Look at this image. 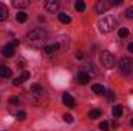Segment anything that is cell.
Masks as SVG:
<instances>
[{"instance_id": "1", "label": "cell", "mask_w": 133, "mask_h": 131, "mask_svg": "<svg viewBox=\"0 0 133 131\" xmlns=\"http://www.w3.org/2000/svg\"><path fill=\"white\" fill-rule=\"evenodd\" d=\"M48 40V34L42 28H36L33 31H30L26 35V43L33 48H42L45 46V42Z\"/></svg>"}, {"instance_id": "2", "label": "cell", "mask_w": 133, "mask_h": 131, "mask_svg": "<svg viewBox=\"0 0 133 131\" xmlns=\"http://www.w3.org/2000/svg\"><path fill=\"white\" fill-rule=\"evenodd\" d=\"M116 25H118V20L113 16H105L104 19H101L98 22V28L101 33H110L116 28Z\"/></svg>"}, {"instance_id": "3", "label": "cell", "mask_w": 133, "mask_h": 131, "mask_svg": "<svg viewBox=\"0 0 133 131\" xmlns=\"http://www.w3.org/2000/svg\"><path fill=\"white\" fill-rule=\"evenodd\" d=\"M119 69L124 76H129L133 71V60L130 57H122L121 62H119Z\"/></svg>"}, {"instance_id": "4", "label": "cell", "mask_w": 133, "mask_h": 131, "mask_svg": "<svg viewBox=\"0 0 133 131\" xmlns=\"http://www.w3.org/2000/svg\"><path fill=\"white\" fill-rule=\"evenodd\" d=\"M101 63L104 68H113L115 66V56L110 51H102L101 53Z\"/></svg>"}, {"instance_id": "5", "label": "cell", "mask_w": 133, "mask_h": 131, "mask_svg": "<svg viewBox=\"0 0 133 131\" xmlns=\"http://www.w3.org/2000/svg\"><path fill=\"white\" fill-rule=\"evenodd\" d=\"M110 8H111V2H110V0H99V2L96 3V11H98L99 14L108 11Z\"/></svg>"}, {"instance_id": "6", "label": "cell", "mask_w": 133, "mask_h": 131, "mask_svg": "<svg viewBox=\"0 0 133 131\" xmlns=\"http://www.w3.org/2000/svg\"><path fill=\"white\" fill-rule=\"evenodd\" d=\"M43 8H45L46 12H56L59 9V2H56V0H46L43 3Z\"/></svg>"}, {"instance_id": "7", "label": "cell", "mask_w": 133, "mask_h": 131, "mask_svg": "<svg viewBox=\"0 0 133 131\" xmlns=\"http://www.w3.org/2000/svg\"><path fill=\"white\" fill-rule=\"evenodd\" d=\"M28 79H30V72H28V71H23L17 79L12 80V85H14V86H19V85H22V83H23L25 80H28Z\"/></svg>"}, {"instance_id": "8", "label": "cell", "mask_w": 133, "mask_h": 131, "mask_svg": "<svg viewBox=\"0 0 133 131\" xmlns=\"http://www.w3.org/2000/svg\"><path fill=\"white\" fill-rule=\"evenodd\" d=\"M82 72H85V74H88L90 77L91 76H98V71H96V68L91 65V63H84V66H82V69H81Z\"/></svg>"}, {"instance_id": "9", "label": "cell", "mask_w": 133, "mask_h": 131, "mask_svg": "<svg viewBox=\"0 0 133 131\" xmlns=\"http://www.w3.org/2000/svg\"><path fill=\"white\" fill-rule=\"evenodd\" d=\"M57 49H59V45H57L56 42H54V43H50V45H45V46H43V51H45L46 54H54Z\"/></svg>"}, {"instance_id": "10", "label": "cell", "mask_w": 133, "mask_h": 131, "mask_svg": "<svg viewBox=\"0 0 133 131\" xmlns=\"http://www.w3.org/2000/svg\"><path fill=\"white\" fill-rule=\"evenodd\" d=\"M2 54H3L5 57H12V56H14V48L8 43V45H5V46L2 48Z\"/></svg>"}, {"instance_id": "11", "label": "cell", "mask_w": 133, "mask_h": 131, "mask_svg": "<svg viewBox=\"0 0 133 131\" xmlns=\"http://www.w3.org/2000/svg\"><path fill=\"white\" fill-rule=\"evenodd\" d=\"M12 76V71L5 65H0V77H5V79H9Z\"/></svg>"}, {"instance_id": "12", "label": "cell", "mask_w": 133, "mask_h": 131, "mask_svg": "<svg viewBox=\"0 0 133 131\" xmlns=\"http://www.w3.org/2000/svg\"><path fill=\"white\" fill-rule=\"evenodd\" d=\"M33 93V103H36V105H39L40 102H42V99H43V91H31Z\"/></svg>"}, {"instance_id": "13", "label": "cell", "mask_w": 133, "mask_h": 131, "mask_svg": "<svg viewBox=\"0 0 133 131\" xmlns=\"http://www.w3.org/2000/svg\"><path fill=\"white\" fill-rule=\"evenodd\" d=\"M62 99H64V103H65L66 106H74L76 105V100H74V97L71 96V94H64L62 96Z\"/></svg>"}, {"instance_id": "14", "label": "cell", "mask_w": 133, "mask_h": 131, "mask_svg": "<svg viewBox=\"0 0 133 131\" xmlns=\"http://www.w3.org/2000/svg\"><path fill=\"white\" fill-rule=\"evenodd\" d=\"M77 80H79V83L87 85V83L90 82V76L85 74V72H82V71H79V74H77Z\"/></svg>"}, {"instance_id": "15", "label": "cell", "mask_w": 133, "mask_h": 131, "mask_svg": "<svg viewBox=\"0 0 133 131\" xmlns=\"http://www.w3.org/2000/svg\"><path fill=\"white\" fill-rule=\"evenodd\" d=\"M91 90H93V93H95V94H98V96H101V94H105V93H107V90H105L101 83H95V85L91 86Z\"/></svg>"}, {"instance_id": "16", "label": "cell", "mask_w": 133, "mask_h": 131, "mask_svg": "<svg viewBox=\"0 0 133 131\" xmlns=\"http://www.w3.org/2000/svg\"><path fill=\"white\" fill-rule=\"evenodd\" d=\"M8 19V8L5 3H0V22Z\"/></svg>"}, {"instance_id": "17", "label": "cell", "mask_w": 133, "mask_h": 131, "mask_svg": "<svg viewBox=\"0 0 133 131\" xmlns=\"http://www.w3.org/2000/svg\"><path fill=\"white\" fill-rule=\"evenodd\" d=\"M68 42H70V40H68L66 35H61V37H57V42H56V43L59 45V48H66V46H68Z\"/></svg>"}, {"instance_id": "18", "label": "cell", "mask_w": 133, "mask_h": 131, "mask_svg": "<svg viewBox=\"0 0 133 131\" xmlns=\"http://www.w3.org/2000/svg\"><path fill=\"white\" fill-rule=\"evenodd\" d=\"M12 6H16V8H26V6H30V2L28 0H12Z\"/></svg>"}, {"instance_id": "19", "label": "cell", "mask_w": 133, "mask_h": 131, "mask_svg": "<svg viewBox=\"0 0 133 131\" xmlns=\"http://www.w3.org/2000/svg\"><path fill=\"white\" fill-rule=\"evenodd\" d=\"M122 113H124V110H122V106H121V105H116V106H113V110H111L113 117H121V116H122Z\"/></svg>"}, {"instance_id": "20", "label": "cell", "mask_w": 133, "mask_h": 131, "mask_svg": "<svg viewBox=\"0 0 133 131\" xmlns=\"http://www.w3.org/2000/svg\"><path fill=\"white\" fill-rule=\"evenodd\" d=\"M59 20H61L62 23H65V25L71 23V17H70L68 14H65V12H59Z\"/></svg>"}, {"instance_id": "21", "label": "cell", "mask_w": 133, "mask_h": 131, "mask_svg": "<svg viewBox=\"0 0 133 131\" xmlns=\"http://www.w3.org/2000/svg\"><path fill=\"white\" fill-rule=\"evenodd\" d=\"M16 19H17V22H20V23H25V22H26V19H28V16H26V12H23V11H19V12H17V16H16Z\"/></svg>"}, {"instance_id": "22", "label": "cell", "mask_w": 133, "mask_h": 131, "mask_svg": "<svg viewBox=\"0 0 133 131\" xmlns=\"http://www.w3.org/2000/svg\"><path fill=\"white\" fill-rule=\"evenodd\" d=\"M74 8H76V11H79V12L85 11V2H82V0H77V2L74 3Z\"/></svg>"}, {"instance_id": "23", "label": "cell", "mask_w": 133, "mask_h": 131, "mask_svg": "<svg viewBox=\"0 0 133 131\" xmlns=\"http://www.w3.org/2000/svg\"><path fill=\"white\" fill-rule=\"evenodd\" d=\"M129 30L127 28H119V31H118V35L121 37V39H125V37H129Z\"/></svg>"}, {"instance_id": "24", "label": "cell", "mask_w": 133, "mask_h": 131, "mask_svg": "<svg viewBox=\"0 0 133 131\" xmlns=\"http://www.w3.org/2000/svg\"><path fill=\"white\" fill-rule=\"evenodd\" d=\"M88 116H90V119H98V117H101V110H91L88 113Z\"/></svg>"}, {"instance_id": "25", "label": "cell", "mask_w": 133, "mask_h": 131, "mask_svg": "<svg viewBox=\"0 0 133 131\" xmlns=\"http://www.w3.org/2000/svg\"><path fill=\"white\" fill-rule=\"evenodd\" d=\"M99 128L102 131H108V130H110V125H108V122H107V120H104V122H101V123H99Z\"/></svg>"}, {"instance_id": "26", "label": "cell", "mask_w": 133, "mask_h": 131, "mask_svg": "<svg viewBox=\"0 0 133 131\" xmlns=\"http://www.w3.org/2000/svg\"><path fill=\"white\" fill-rule=\"evenodd\" d=\"M16 117H17L19 120H25V117H26V113H25V111H17Z\"/></svg>"}, {"instance_id": "27", "label": "cell", "mask_w": 133, "mask_h": 131, "mask_svg": "<svg viewBox=\"0 0 133 131\" xmlns=\"http://www.w3.org/2000/svg\"><path fill=\"white\" fill-rule=\"evenodd\" d=\"M9 103H12V105H19V103H20V99L17 97V96H11V97H9Z\"/></svg>"}, {"instance_id": "28", "label": "cell", "mask_w": 133, "mask_h": 131, "mask_svg": "<svg viewBox=\"0 0 133 131\" xmlns=\"http://www.w3.org/2000/svg\"><path fill=\"white\" fill-rule=\"evenodd\" d=\"M125 17H127V19H133V6H130V8L125 9Z\"/></svg>"}, {"instance_id": "29", "label": "cell", "mask_w": 133, "mask_h": 131, "mask_svg": "<svg viewBox=\"0 0 133 131\" xmlns=\"http://www.w3.org/2000/svg\"><path fill=\"white\" fill-rule=\"evenodd\" d=\"M64 120H65L66 123H73V120H74V119H73V116H71V114H68V113H66V114H64Z\"/></svg>"}, {"instance_id": "30", "label": "cell", "mask_w": 133, "mask_h": 131, "mask_svg": "<svg viewBox=\"0 0 133 131\" xmlns=\"http://www.w3.org/2000/svg\"><path fill=\"white\" fill-rule=\"evenodd\" d=\"M107 100L108 102H113L115 100V93L113 91H107Z\"/></svg>"}, {"instance_id": "31", "label": "cell", "mask_w": 133, "mask_h": 131, "mask_svg": "<svg viewBox=\"0 0 133 131\" xmlns=\"http://www.w3.org/2000/svg\"><path fill=\"white\" fill-rule=\"evenodd\" d=\"M31 91H43V90L39 83H34V85H31Z\"/></svg>"}, {"instance_id": "32", "label": "cell", "mask_w": 133, "mask_h": 131, "mask_svg": "<svg viewBox=\"0 0 133 131\" xmlns=\"http://www.w3.org/2000/svg\"><path fill=\"white\" fill-rule=\"evenodd\" d=\"M19 43H20V40H19V39H14V40H12L9 45H11L12 48H17V46H19Z\"/></svg>"}, {"instance_id": "33", "label": "cell", "mask_w": 133, "mask_h": 131, "mask_svg": "<svg viewBox=\"0 0 133 131\" xmlns=\"http://www.w3.org/2000/svg\"><path fill=\"white\" fill-rule=\"evenodd\" d=\"M122 0H111V6H116V5H121Z\"/></svg>"}, {"instance_id": "34", "label": "cell", "mask_w": 133, "mask_h": 131, "mask_svg": "<svg viewBox=\"0 0 133 131\" xmlns=\"http://www.w3.org/2000/svg\"><path fill=\"white\" fill-rule=\"evenodd\" d=\"M129 51H130V53H133V43H130V45H129Z\"/></svg>"}, {"instance_id": "35", "label": "cell", "mask_w": 133, "mask_h": 131, "mask_svg": "<svg viewBox=\"0 0 133 131\" xmlns=\"http://www.w3.org/2000/svg\"><path fill=\"white\" fill-rule=\"evenodd\" d=\"M23 65H25V62H23V60L20 59V60H19V66H23Z\"/></svg>"}, {"instance_id": "36", "label": "cell", "mask_w": 133, "mask_h": 131, "mask_svg": "<svg viewBox=\"0 0 133 131\" xmlns=\"http://www.w3.org/2000/svg\"><path fill=\"white\" fill-rule=\"evenodd\" d=\"M130 125H132V127H133V119H132V120H130Z\"/></svg>"}]
</instances>
